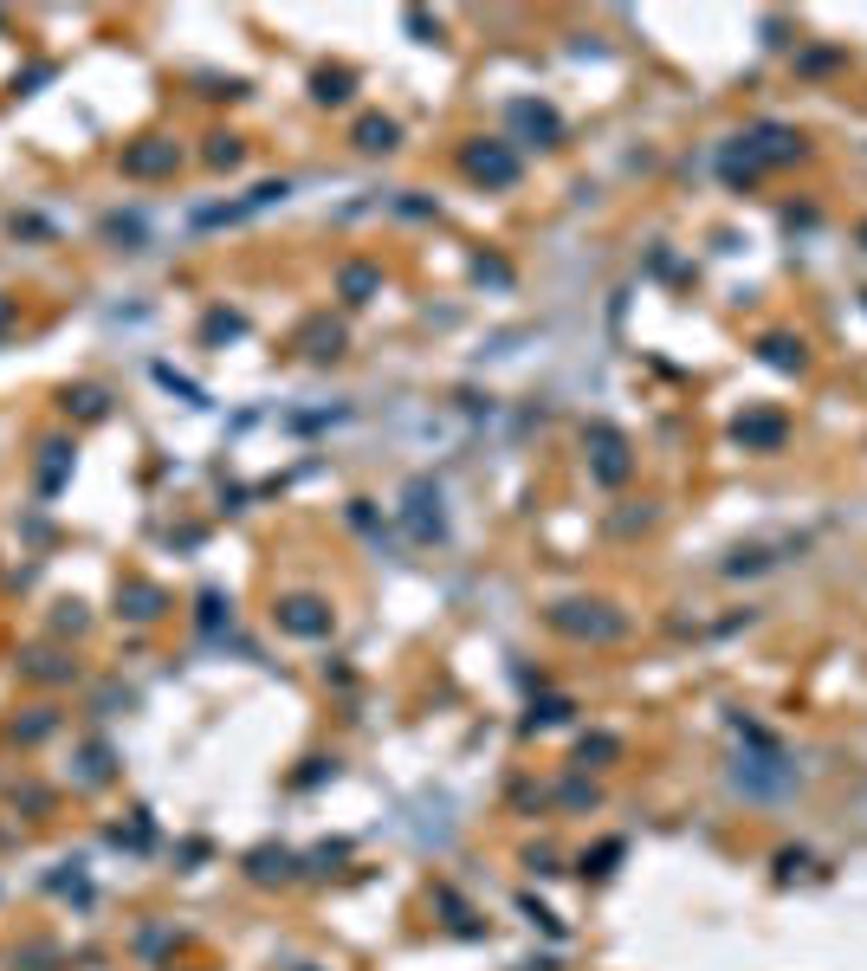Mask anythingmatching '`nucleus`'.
I'll return each mask as SVG.
<instances>
[{
    "instance_id": "f03ea898",
    "label": "nucleus",
    "mask_w": 867,
    "mask_h": 971,
    "mask_svg": "<svg viewBox=\"0 0 867 971\" xmlns=\"http://www.w3.org/2000/svg\"><path fill=\"white\" fill-rule=\"evenodd\" d=\"M285 628H292V635H324L330 615H318V603H305V596H298V603H285Z\"/></svg>"
},
{
    "instance_id": "39448f33",
    "label": "nucleus",
    "mask_w": 867,
    "mask_h": 971,
    "mask_svg": "<svg viewBox=\"0 0 867 971\" xmlns=\"http://www.w3.org/2000/svg\"><path fill=\"white\" fill-rule=\"evenodd\" d=\"M738 434H751V441H777L783 428H777V421H751V428H738Z\"/></svg>"
},
{
    "instance_id": "f257e3e1",
    "label": "nucleus",
    "mask_w": 867,
    "mask_h": 971,
    "mask_svg": "<svg viewBox=\"0 0 867 971\" xmlns=\"http://www.w3.org/2000/svg\"><path fill=\"white\" fill-rule=\"evenodd\" d=\"M466 169H473V175H486V182H499V188H505V182L518 175V162L505 156V149H492V143H486V149H473V156H466Z\"/></svg>"
},
{
    "instance_id": "20e7f679",
    "label": "nucleus",
    "mask_w": 867,
    "mask_h": 971,
    "mask_svg": "<svg viewBox=\"0 0 867 971\" xmlns=\"http://www.w3.org/2000/svg\"><path fill=\"white\" fill-rule=\"evenodd\" d=\"M356 136H363V149H389V143H395V123L369 117V123H363V130H356Z\"/></svg>"
},
{
    "instance_id": "7ed1b4c3",
    "label": "nucleus",
    "mask_w": 867,
    "mask_h": 971,
    "mask_svg": "<svg viewBox=\"0 0 867 971\" xmlns=\"http://www.w3.org/2000/svg\"><path fill=\"white\" fill-rule=\"evenodd\" d=\"M169 162H175V143H156V149H130L123 169H130V175H156V169H169Z\"/></svg>"
}]
</instances>
